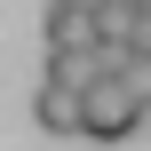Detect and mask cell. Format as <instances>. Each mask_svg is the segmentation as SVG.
Listing matches in <instances>:
<instances>
[{"label": "cell", "mask_w": 151, "mask_h": 151, "mask_svg": "<svg viewBox=\"0 0 151 151\" xmlns=\"http://www.w3.org/2000/svg\"><path fill=\"white\" fill-rule=\"evenodd\" d=\"M80 111H88V96H80L72 80H56V72H48V80L32 88V119H40L48 135H80Z\"/></svg>", "instance_id": "3957f363"}, {"label": "cell", "mask_w": 151, "mask_h": 151, "mask_svg": "<svg viewBox=\"0 0 151 151\" xmlns=\"http://www.w3.org/2000/svg\"><path fill=\"white\" fill-rule=\"evenodd\" d=\"M96 48H104V8L48 0V56H96Z\"/></svg>", "instance_id": "7a4b0ae2"}, {"label": "cell", "mask_w": 151, "mask_h": 151, "mask_svg": "<svg viewBox=\"0 0 151 151\" xmlns=\"http://www.w3.org/2000/svg\"><path fill=\"white\" fill-rule=\"evenodd\" d=\"M143 119H151V88L135 80V72H111V80H96V88H88L80 135H88V143H127Z\"/></svg>", "instance_id": "6da1fadb"}]
</instances>
